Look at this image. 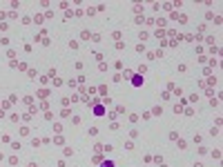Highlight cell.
Segmentation results:
<instances>
[{
	"label": "cell",
	"instance_id": "277c9868",
	"mask_svg": "<svg viewBox=\"0 0 223 167\" xmlns=\"http://www.w3.org/2000/svg\"><path fill=\"white\" fill-rule=\"evenodd\" d=\"M62 154H65V156H74V149H72V147H65V149H62Z\"/></svg>",
	"mask_w": 223,
	"mask_h": 167
},
{
	"label": "cell",
	"instance_id": "6da1fadb",
	"mask_svg": "<svg viewBox=\"0 0 223 167\" xmlns=\"http://www.w3.org/2000/svg\"><path fill=\"white\" fill-rule=\"evenodd\" d=\"M143 80H145V78L141 76V74H134V76H132V85H134V87H141V85H143Z\"/></svg>",
	"mask_w": 223,
	"mask_h": 167
},
{
	"label": "cell",
	"instance_id": "9c48e42d",
	"mask_svg": "<svg viewBox=\"0 0 223 167\" xmlns=\"http://www.w3.org/2000/svg\"><path fill=\"white\" fill-rule=\"evenodd\" d=\"M29 167H38V163H29Z\"/></svg>",
	"mask_w": 223,
	"mask_h": 167
},
{
	"label": "cell",
	"instance_id": "ba28073f",
	"mask_svg": "<svg viewBox=\"0 0 223 167\" xmlns=\"http://www.w3.org/2000/svg\"><path fill=\"white\" fill-rule=\"evenodd\" d=\"M100 167H114V163H112V161H105V163H100Z\"/></svg>",
	"mask_w": 223,
	"mask_h": 167
},
{
	"label": "cell",
	"instance_id": "7a4b0ae2",
	"mask_svg": "<svg viewBox=\"0 0 223 167\" xmlns=\"http://www.w3.org/2000/svg\"><path fill=\"white\" fill-rule=\"evenodd\" d=\"M94 116H105V107H103V105H96L94 107Z\"/></svg>",
	"mask_w": 223,
	"mask_h": 167
},
{
	"label": "cell",
	"instance_id": "52a82bcc",
	"mask_svg": "<svg viewBox=\"0 0 223 167\" xmlns=\"http://www.w3.org/2000/svg\"><path fill=\"white\" fill-rule=\"evenodd\" d=\"M80 38H83V40H89V31H87V29H85V31L80 33Z\"/></svg>",
	"mask_w": 223,
	"mask_h": 167
},
{
	"label": "cell",
	"instance_id": "8992f818",
	"mask_svg": "<svg viewBox=\"0 0 223 167\" xmlns=\"http://www.w3.org/2000/svg\"><path fill=\"white\" fill-rule=\"evenodd\" d=\"M98 134V127H89V136H96Z\"/></svg>",
	"mask_w": 223,
	"mask_h": 167
},
{
	"label": "cell",
	"instance_id": "3957f363",
	"mask_svg": "<svg viewBox=\"0 0 223 167\" xmlns=\"http://www.w3.org/2000/svg\"><path fill=\"white\" fill-rule=\"evenodd\" d=\"M150 114H152V116H161V114H163V107H161V105H158V107H154V109H152Z\"/></svg>",
	"mask_w": 223,
	"mask_h": 167
},
{
	"label": "cell",
	"instance_id": "5b68a950",
	"mask_svg": "<svg viewBox=\"0 0 223 167\" xmlns=\"http://www.w3.org/2000/svg\"><path fill=\"white\" fill-rule=\"evenodd\" d=\"M60 116H62V118H69V116H72V111H69V109H62Z\"/></svg>",
	"mask_w": 223,
	"mask_h": 167
}]
</instances>
